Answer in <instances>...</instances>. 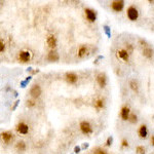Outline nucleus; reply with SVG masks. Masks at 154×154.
Listing matches in <instances>:
<instances>
[{
	"label": "nucleus",
	"instance_id": "nucleus-1",
	"mask_svg": "<svg viewBox=\"0 0 154 154\" xmlns=\"http://www.w3.org/2000/svg\"><path fill=\"white\" fill-rule=\"evenodd\" d=\"M128 16L130 21H136L139 16V12H138V10H137V8L130 6V7L128 9Z\"/></svg>",
	"mask_w": 154,
	"mask_h": 154
},
{
	"label": "nucleus",
	"instance_id": "nucleus-2",
	"mask_svg": "<svg viewBox=\"0 0 154 154\" xmlns=\"http://www.w3.org/2000/svg\"><path fill=\"white\" fill-rule=\"evenodd\" d=\"M80 130L81 132L83 133V134L85 135H88L91 134V132H93V130H91V125L89 124V122L87 121H82L80 123Z\"/></svg>",
	"mask_w": 154,
	"mask_h": 154
},
{
	"label": "nucleus",
	"instance_id": "nucleus-3",
	"mask_svg": "<svg viewBox=\"0 0 154 154\" xmlns=\"http://www.w3.org/2000/svg\"><path fill=\"white\" fill-rule=\"evenodd\" d=\"M112 8H113V10H115V11H121L122 9H123V6H124V2L121 1V0H117V1H113L111 4Z\"/></svg>",
	"mask_w": 154,
	"mask_h": 154
},
{
	"label": "nucleus",
	"instance_id": "nucleus-4",
	"mask_svg": "<svg viewBox=\"0 0 154 154\" xmlns=\"http://www.w3.org/2000/svg\"><path fill=\"white\" fill-rule=\"evenodd\" d=\"M16 130H18L20 134L26 135L28 134L29 132V126L27 125L26 123H24V122H21V123H19L18 126H16Z\"/></svg>",
	"mask_w": 154,
	"mask_h": 154
},
{
	"label": "nucleus",
	"instance_id": "nucleus-5",
	"mask_svg": "<svg viewBox=\"0 0 154 154\" xmlns=\"http://www.w3.org/2000/svg\"><path fill=\"white\" fill-rule=\"evenodd\" d=\"M85 14H86V18L89 22H95L96 21L97 16H96L95 10L91 9V8H86V9H85Z\"/></svg>",
	"mask_w": 154,
	"mask_h": 154
},
{
	"label": "nucleus",
	"instance_id": "nucleus-6",
	"mask_svg": "<svg viewBox=\"0 0 154 154\" xmlns=\"http://www.w3.org/2000/svg\"><path fill=\"white\" fill-rule=\"evenodd\" d=\"M30 95L32 96L33 98H38L39 96L41 95V88H40V86H39V85H34V86L31 88Z\"/></svg>",
	"mask_w": 154,
	"mask_h": 154
},
{
	"label": "nucleus",
	"instance_id": "nucleus-7",
	"mask_svg": "<svg viewBox=\"0 0 154 154\" xmlns=\"http://www.w3.org/2000/svg\"><path fill=\"white\" fill-rule=\"evenodd\" d=\"M97 81L98 83H99V85L101 87H104L106 85V83H107V79H106V75L103 73L99 74V75L97 76Z\"/></svg>",
	"mask_w": 154,
	"mask_h": 154
},
{
	"label": "nucleus",
	"instance_id": "nucleus-8",
	"mask_svg": "<svg viewBox=\"0 0 154 154\" xmlns=\"http://www.w3.org/2000/svg\"><path fill=\"white\" fill-rule=\"evenodd\" d=\"M118 53V57L121 58L123 61H128V59H130V53H128V51H126L125 49H120V51H117Z\"/></svg>",
	"mask_w": 154,
	"mask_h": 154
},
{
	"label": "nucleus",
	"instance_id": "nucleus-9",
	"mask_svg": "<svg viewBox=\"0 0 154 154\" xmlns=\"http://www.w3.org/2000/svg\"><path fill=\"white\" fill-rule=\"evenodd\" d=\"M31 58V53L27 51H23L20 53V60L23 62H28Z\"/></svg>",
	"mask_w": 154,
	"mask_h": 154
},
{
	"label": "nucleus",
	"instance_id": "nucleus-10",
	"mask_svg": "<svg viewBox=\"0 0 154 154\" xmlns=\"http://www.w3.org/2000/svg\"><path fill=\"white\" fill-rule=\"evenodd\" d=\"M47 44H48V46L51 48H55L56 47V45H57V39H56V37L53 35H49L47 37Z\"/></svg>",
	"mask_w": 154,
	"mask_h": 154
},
{
	"label": "nucleus",
	"instance_id": "nucleus-11",
	"mask_svg": "<svg viewBox=\"0 0 154 154\" xmlns=\"http://www.w3.org/2000/svg\"><path fill=\"white\" fill-rule=\"evenodd\" d=\"M66 80H67L69 83H75L77 81V75L75 73L69 72V73L66 74Z\"/></svg>",
	"mask_w": 154,
	"mask_h": 154
},
{
	"label": "nucleus",
	"instance_id": "nucleus-12",
	"mask_svg": "<svg viewBox=\"0 0 154 154\" xmlns=\"http://www.w3.org/2000/svg\"><path fill=\"white\" fill-rule=\"evenodd\" d=\"M120 115H121L122 119L123 120H128V117H130V108L128 107H123L121 109V113H120Z\"/></svg>",
	"mask_w": 154,
	"mask_h": 154
},
{
	"label": "nucleus",
	"instance_id": "nucleus-13",
	"mask_svg": "<svg viewBox=\"0 0 154 154\" xmlns=\"http://www.w3.org/2000/svg\"><path fill=\"white\" fill-rule=\"evenodd\" d=\"M47 59L51 62H57L59 61V55H58V53H56V51H51V53H48V56H47Z\"/></svg>",
	"mask_w": 154,
	"mask_h": 154
},
{
	"label": "nucleus",
	"instance_id": "nucleus-14",
	"mask_svg": "<svg viewBox=\"0 0 154 154\" xmlns=\"http://www.w3.org/2000/svg\"><path fill=\"white\" fill-rule=\"evenodd\" d=\"M2 139H3V141L5 143H9L10 141H11V139H12V134L11 133H9V132H5V133H2Z\"/></svg>",
	"mask_w": 154,
	"mask_h": 154
},
{
	"label": "nucleus",
	"instance_id": "nucleus-15",
	"mask_svg": "<svg viewBox=\"0 0 154 154\" xmlns=\"http://www.w3.org/2000/svg\"><path fill=\"white\" fill-rule=\"evenodd\" d=\"M139 135H140L141 138H146L147 135H148V130H147L146 125H141L140 130H139Z\"/></svg>",
	"mask_w": 154,
	"mask_h": 154
},
{
	"label": "nucleus",
	"instance_id": "nucleus-16",
	"mask_svg": "<svg viewBox=\"0 0 154 154\" xmlns=\"http://www.w3.org/2000/svg\"><path fill=\"white\" fill-rule=\"evenodd\" d=\"M143 55H144L145 57H147V58L150 59V58H152V55H153L152 49H151L149 46H146L144 49H143Z\"/></svg>",
	"mask_w": 154,
	"mask_h": 154
},
{
	"label": "nucleus",
	"instance_id": "nucleus-17",
	"mask_svg": "<svg viewBox=\"0 0 154 154\" xmlns=\"http://www.w3.org/2000/svg\"><path fill=\"white\" fill-rule=\"evenodd\" d=\"M86 51H87V48H86V46L85 45H82V46L79 48V51H78V56L79 57H83V56L86 53Z\"/></svg>",
	"mask_w": 154,
	"mask_h": 154
},
{
	"label": "nucleus",
	"instance_id": "nucleus-18",
	"mask_svg": "<svg viewBox=\"0 0 154 154\" xmlns=\"http://www.w3.org/2000/svg\"><path fill=\"white\" fill-rule=\"evenodd\" d=\"M16 148L20 151H25L26 150V144H25L24 142H19L18 144H16Z\"/></svg>",
	"mask_w": 154,
	"mask_h": 154
},
{
	"label": "nucleus",
	"instance_id": "nucleus-19",
	"mask_svg": "<svg viewBox=\"0 0 154 154\" xmlns=\"http://www.w3.org/2000/svg\"><path fill=\"white\" fill-rule=\"evenodd\" d=\"M130 87H132L133 91H138V83H137L136 80H132V81H130Z\"/></svg>",
	"mask_w": 154,
	"mask_h": 154
},
{
	"label": "nucleus",
	"instance_id": "nucleus-20",
	"mask_svg": "<svg viewBox=\"0 0 154 154\" xmlns=\"http://www.w3.org/2000/svg\"><path fill=\"white\" fill-rule=\"evenodd\" d=\"M128 120H130L132 123H136V122H137V116H136V114H130V117H128Z\"/></svg>",
	"mask_w": 154,
	"mask_h": 154
},
{
	"label": "nucleus",
	"instance_id": "nucleus-21",
	"mask_svg": "<svg viewBox=\"0 0 154 154\" xmlns=\"http://www.w3.org/2000/svg\"><path fill=\"white\" fill-rule=\"evenodd\" d=\"M96 107L97 108H103L104 107V102L102 101V100H98L97 102H96Z\"/></svg>",
	"mask_w": 154,
	"mask_h": 154
},
{
	"label": "nucleus",
	"instance_id": "nucleus-22",
	"mask_svg": "<svg viewBox=\"0 0 154 154\" xmlns=\"http://www.w3.org/2000/svg\"><path fill=\"white\" fill-rule=\"evenodd\" d=\"M137 153H138V154H145V149H144V147H142V146L137 147Z\"/></svg>",
	"mask_w": 154,
	"mask_h": 154
},
{
	"label": "nucleus",
	"instance_id": "nucleus-23",
	"mask_svg": "<svg viewBox=\"0 0 154 154\" xmlns=\"http://www.w3.org/2000/svg\"><path fill=\"white\" fill-rule=\"evenodd\" d=\"M104 31H105L106 35L108 37H111V32H110V28L108 26H104Z\"/></svg>",
	"mask_w": 154,
	"mask_h": 154
},
{
	"label": "nucleus",
	"instance_id": "nucleus-24",
	"mask_svg": "<svg viewBox=\"0 0 154 154\" xmlns=\"http://www.w3.org/2000/svg\"><path fill=\"white\" fill-rule=\"evenodd\" d=\"M93 154H107V153H106L105 151L103 150V149H101V148H97L95 151H93Z\"/></svg>",
	"mask_w": 154,
	"mask_h": 154
},
{
	"label": "nucleus",
	"instance_id": "nucleus-25",
	"mask_svg": "<svg viewBox=\"0 0 154 154\" xmlns=\"http://www.w3.org/2000/svg\"><path fill=\"white\" fill-rule=\"evenodd\" d=\"M112 142H113V138H112V137H109V138L107 139V142H106V145H107V146H110V145L112 144Z\"/></svg>",
	"mask_w": 154,
	"mask_h": 154
},
{
	"label": "nucleus",
	"instance_id": "nucleus-26",
	"mask_svg": "<svg viewBox=\"0 0 154 154\" xmlns=\"http://www.w3.org/2000/svg\"><path fill=\"white\" fill-rule=\"evenodd\" d=\"M4 49H5V46H4V43L1 41V42H0V51H1V53H3Z\"/></svg>",
	"mask_w": 154,
	"mask_h": 154
},
{
	"label": "nucleus",
	"instance_id": "nucleus-27",
	"mask_svg": "<svg viewBox=\"0 0 154 154\" xmlns=\"http://www.w3.org/2000/svg\"><path fill=\"white\" fill-rule=\"evenodd\" d=\"M80 150H81V148L79 146H76L75 148H74V152H75L76 154H78L79 152H80Z\"/></svg>",
	"mask_w": 154,
	"mask_h": 154
},
{
	"label": "nucleus",
	"instance_id": "nucleus-28",
	"mask_svg": "<svg viewBox=\"0 0 154 154\" xmlns=\"http://www.w3.org/2000/svg\"><path fill=\"white\" fill-rule=\"evenodd\" d=\"M27 83H28V81H27V80H25V81H22V82H21V86H22V87H26Z\"/></svg>",
	"mask_w": 154,
	"mask_h": 154
},
{
	"label": "nucleus",
	"instance_id": "nucleus-29",
	"mask_svg": "<svg viewBox=\"0 0 154 154\" xmlns=\"http://www.w3.org/2000/svg\"><path fill=\"white\" fill-rule=\"evenodd\" d=\"M122 146H123V147H128V143L126 142L125 140H123V141H122Z\"/></svg>",
	"mask_w": 154,
	"mask_h": 154
},
{
	"label": "nucleus",
	"instance_id": "nucleus-30",
	"mask_svg": "<svg viewBox=\"0 0 154 154\" xmlns=\"http://www.w3.org/2000/svg\"><path fill=\"white\" fill-rule=\"evenodd\" d=\"M27 103H28V106H30V107H32V106H34V105H35L34 102H33V101H28V102H27Z\"/></svg>",
	"mask_w": 154,
	"mask_h": 154
},
{
	"label": "nucleus",
	"instance_id": "nucleus-31",
	"mask_svg": "<svg viewBox=\"0 0 154 154\" xmlns=\"http://www.w3.org/2000/svg\"><path fill=\"white\" fill-rule=\"evenodd\" d=\"M151 144L154 146V136H152V138H151Z\"/></svg>",
	"mask_w": 154,
	"mask_h": 154
},
{
	"label": "nucleus",
	"instance_id": "nucleus-32",
	"mask_svg": "<svg viewBox=\"0 0 154 154\" xmlns=\"http://www.w3.org/2000/svg\"><path fill=\"white\" fill-rule=\"evenodd\" d=\"M87 147H88V144H87V143H86V144L83 145V148H87Z\"/></svg>",
	"mask_w": 154,
	"mask_h": 154
},
{
	"label": "nucleus",
	"instance_id": "nucleus-33",
	"mask_svg": "<svg viewBox=\"0 0 154 154\" xmlns=\"http://www.w3.org/2000/svg\"><path fill=\"white\" fill-rule=\"evenodd\" d=\"M151 154H154V152H153V153H151Z\"/></svg>",
	"mask_w": 154,
	"mask_h": 154
}]
</instances>
